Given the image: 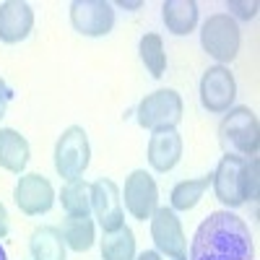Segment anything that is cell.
Returning a JSON list of instances; mask_svg holds the SVG:
<instances>
[{
  "instance_id": "6da1fadb",
  "label": "cell",
  "mask_w": 260,
  "mask_h": 260,
  "mask_svg": "<svg viewBox=\"0 0 260 260\" xmlns=\"http://www.w3.org/2000/svg\"><path fill=\"white\" fill-rule=\"evenodd\" d=\"M190 260H255L250 226L232 211H213L201 221Z\"/></svg>"
},
{
  "instance_id": "7a4b0ae2",
  "label": "cell",
  "mask_w": 260,
  "mask_h": 260,
  "mask_svg": "<svg viewBox=\"0 0 260 260\" xmlns=\"http://www.w3.org/2000/svg\"><path fill=\"white\" fill-rule=\"evenodd\" d=\"M219 141L226 154L255 159L260 148V125L250 107H232L219 122Z\"/></svg>"
},
{
  "instance_id": "3957f363",
  "label": "cell",
  "mask_w": 260,
  "mask_h": 260,
  "mask_svg": "<svg viewBox=\"0 0 260 260\" xmlns=\"http://www.w3.org/2000/svg\"><path fill=\"white\" fill-rule=\"evenodd\" d=\"M91 164V143L81 125H71L62 130V136L55 143V172L65 180H81L83 172Z\"/></svg>"
},
{
  "instance_id": "277c9868",
  "label": "cell",
  "mask_w": 260,
  "mask_h": 260,
  "mask_svg": "<svg viewBox=\"0 0 260 260\" xmlns=\"http://www.w3.org/2000/svg\"><path fill=\"white\" fill-rule=\"evenodd\" d=\"M240 42H242L240 24H237L229 13H213V16H208L203 21L201 45L219 65H226V62H232L237 57V52H240Z\"/></svg>"
},
{
  "instance_id": "5b68a950",
  "label": "cell",
  "mask_w": 260,
  "mask_h": 260,
  "mask_svg": "<svg viewBox=\"0 0 260 260\" xmlns=\"http://www.w3.org/2000/svg\"><path fill=\"white\" fill-rule=\"evenodd\" d=\"M182 96L175 91V89H159L154 94H146L136 110V117H138V125L143 130H169V127H177L180 120H182Z\"/></svg>"
},
{
  "instance_id": "8992f818",
  "label": "cell",
  "mask_w": 260,
  "mask_h": 260,
  "mask_svg": "<svg viewBox=\"0 0 260 260\" xmlns=\"http://www.w3.org/2000/svg\"><path fill=\"white\" fill-rule=\"evenodd\" d=\"M237 81L226 65H211L201 78V104L211 115H224L234 107Z\"/></svg>"
},
{
  "instance_id": "52a82bcc",
  "label": "cell",
  "mask_w": 260,
  "mask_h": 260,
  "mask_svg": "<svg viewBox=\"0 0 260 260\" xmlns=\"http://www.w3.org/2000/svg\"><path fill=\"white\" fill-rule=\"evenodd\" d=\"M71 26L83 37H107L115 29V6L107 0H73Z\"/></svg>"
},
{
  "instance_id": "ba28073f",
  "label": "cell",
  "mask_w": 260,
  "mask_h": 260,
  "mask_svg": "<svg viewBox=\"0 0 260 260\" xmlns=\"http://www.w3.org/2000/svg\"><path fill=\"white\" fill-rule=\"evenodd\" d=\"M242 167L245 159L242 156H234L226 154L221 156L219 167L211 172V187L213 195L226 211L229 208H240L245 203V192H242Z\"/></svg>"
},
{
  "instance_id": "9c48e42d",
  "label": "cell",
  "mask_w": 260,
  "mask_h": 260,
  "mask_svg": "<svg viewBox=\"0 0 260 260\" xmlns=\"http://www.w3.org/2000/svg\"><path fill=\"white\" fill-rule=\"evenodd\" d=\"M151 240H154L159 255H167L172 260L185 257L187 240H185L182 224L177 219V211H172L167 206H159L154 213H151Z\"/></svg>"
},
{
  "instance_id": "30bf717a",
  "label": "cell",
  "mask_w": 260,
  "mask_h": 260,
  "mask_svg": "<svg viewBox=\"0 0 260 260\" xmlns=\"http://www.w3.org/2000/svg\"><path fill=\"white\" fill-rule=\"evenodd\" d=\"M91 211L104 234L117 232L125 226V211H122V195L112 180H96L91 185Z\"/></svg>"
},
{
  "instance_id": "8fae6325",
  "label": "cell",
  "mask_w": 260,
  "mask_h": 260,
  "mask_svg": "<svg viewBox=\"0 0 260 260\" xmlns=\"http://www.w3.org/2000/svg\"><path fill=\"white\" fill-rule=\"evenodd\" d=\"M13 201L18 206L21 213L26 216H42L47 213L55 203V190L50 185V180L39 172H29V175H21L13 190Z\"/></svg>"
},
{
  "instance_id": "7c38bea8",
  "label": "cell",
  "mask_w": 260,
  "mask_h": 260,
  "mask_svg": "<svg viewBox=\"0 0 260 260\" xmlns=\"http://www.w3.org/2000/svg\"><path fill=\"white\" fill-rule=\"evenodd\" d=\"M125 208L138 221L151 219V213L159 208V187L146 169L130 172L125 180Z\"/></svg>"
},
{
  "instance_id": "4fadbf2b",
  "label": "cell",
  "mask_w": 260,
  "mask_h": 260,
  "mask_svg": "<svg viewBox=\"0 0 260 260\" xmlns=\"http://www.w3.org/2000/svg\"><path fill=\"white\" fill-rule=\"evenodd\" d=\"M34 29V11L24 0H6L0 3V42L3 45H18L29 39Z\"/></svg>"
},
{
  "instance_id": "5bb4252c",
  "label": "cell",
  "mask_w": 260,
  "mask_h": 260,
  "mask_svg": "<svg viewBox=\"0 0 260 260\" xmlns=\"http://www.w3.org/2000/svg\"><path fill=\"white\" fill-rule=\"evenodd\" d=\"M182 146L185 143H182V136L177 133V127L151 133V138H148V164H151V169L159 172V175L172 172L182 159Z\"/></svg>"
},
{
  "instance_id": "9a60e30c",
  "label": "cell",
  "mask_w": 260,
  "mask_h": 260,
  "mask_svg": "<svg viewBox=\"0 0 260 260\" xmlns=\"http://www.w3.org/2000/svg\"><path fill=\"white\" fill-rule=\"evenodd\" d=\"M29 141L13 127H0V167L11 175H21L29 164Z\"/></svg>"
},
{
  "instance_id": "2e32d148",
  "label": "cell",
  "mask_w": 260,
  "mask_h": 260,
  "mask_svg": "<svg viewBox=\"0 0 260 260\" xmlns=\"http://www.w3.org/2000/svg\"><path fill=\"white\" fill-rule=\"evenodd\" d=\"M161 18L169 34L185 37L198 26V3L195 0H167L161 6Z\"/></svg>"
},
{
  "instance_id": "e0dca14e",
  "label": "cell",
  "mask_w": 260,
  "mask_h": 260,
  "mask_svg": "<svg viewBox=\"0 0 260 260\" xmlns=\"http://www.w3.org/2000/svg\"><path fill=\"white\" fill-rule=\"evenodd\" d=\"M31 260H65V240L57 226H39L31 232Z\"/></svg>"
},
{
  "instance_id": "ac0fdd59",
  "label": "cell",
  "mask_w": 260,
  "mask_h": 260,
  "mask_svg": "<svg viewBox=\"0 0 260 260\" xmlns=\"http://www.w3.org/2000/svg\"><path fill=\"white\" fill-rule=\"evenodd\" d=\"M60 234H62V240H65V247H71L73 252L91 250V245L96 240L91 216H68V219L62 221Z\"/></svg>"
},
{
  "instance_id": "d6986e66",
  "label": "cell",
  "mask_w": 260,
  "mask_h": 260,
  "mask_svg": "<svg viewBox=\"0 0 260 260\" xmlns=\"http://www.w3.org/2000/svg\"><path fill=\"white\" fill-rule=\"evenodd\" d=\"M211 187V175H203V177H195V180H182L172 187V195H169V208L172 211H192L195 206L201 203L203 192Z\"/></svg>"
},
{
  "instance_id": "ffe728a7",
  "label": "cell",
  "mask_w": 260,
  "mask_h": 260,
  "mask_svg": "<svg viewBox=\"0 0 260 260\" xmlns=\"http://www.w3.org/2000/svg\"><path fill=\"white\" fill-rule=\"evenodd\" d=\"M60 203L68 216H91V185L81 180L65 182L60 190Z\"/></svg>"
},
{
  "instance_id": "44dd1931",
  "label": "cell",
  "mask_w": 260,
  "mask_h": 260,
  "mask_svg": "<svg viewBox=\"0 0 260 260\" xmlns=\"http://www.w3.org/2000/svg\"><path fill=\"white\" fill-rule=\"evenodd\" d=\"M102 260H136V234L130 226L104 234Z\"/></svg>"
},
{
  "instance_id": "7402d4cb",
  "label": "cell",
  "mask_w": 260,
  "mask_h": 260,
  "mask_svg": "<svg viewBox=\"0 0 260 260\" xmlns=\"http://www.w3.org/2000/svg\"><path fill=\"white\" fill-rule=\"evenodd\" d=\"M138 55H141V62L146 65V71L154 76V78H161L164 71H167V52H164V42L159 34L148 31L141 37L138 42Z\"/></svg>"
},
{
  "instance_id": "603a6c76",
  "label": "cell",
  "mask_w": 260,
  "mask_h": 260,
  "mask_svg": "<svg viewBox=\"0 0 260 260\" xmlns=\"http://www.w3.org/2000/svg\"><path fill=\"white\" fill-rule=\"evenodd\" d=\"M260 161L257 159H245L242 167V192H245V203L255 201L257 192H260Z\"/></svg>"
},
{
  "instance_id": "cb8c5ba5",
  "label": "cell",
  "mask_w": 260,
  "mask_h": 260,
  "mask_svg": "<svg viewBox=\"0 0 260 260\" xmlns=\"http://www.w3.org/2000/svg\"><path fill=\"white\" fill-rule=\"evenodd\" d=\"M226 11H229V16H232L234 21H237V18L250 21V18L257 16V3H255V0H252V3H237V0H229Z\"/></svg>"
},
{
  "instance_id": "d4e9b609",
  "label": "cell",
  "mask_w": 260,
  "mask_h": 260,
  "mask_svg": "<svg viewBox=\"0 0 260 260\" xmlns=\"http://www.w3.org/2000/svg\"><path fill=\"white\" fill-rule=\"evenodd\" d=\"M11 99H13V89L6 83V78H0V120L6 117V110H8Z\"/></svg>"
},
{
  "instance_id": "484cf974",
  "label": "cell",
  "mask_w": 260,
  "mask_h": 260,
  "mask_svg": "<svg viewBox=\"0 0 260 260\" xmlns=\"http://www.w3.org/2000/svg\"><path fill=\"white\" fill-rule=\"evenodd\" d=\"M8 229H11V221H8V211H6V206L0 203V240L8 234Z\"/></svg>"
},
{
  "instance_id": "4316f807",
  "label": "cell",
  "mask_w": 260,
  "mask_h": 260,
  "mask_svg": "<svg viewBox=\"0 0 260 260\" xmlns=\"http://www.w3.org/2000/svg\"><path fill=\"white\" fill-rule=\"evenodd\" d=\"M136 260H161V255H159L156 250H146V252L136 255Z\"/></svg>"
},
{
  "instance_id": "83f0119b",
  "label": "cell",
  "mask_w": 260,
  "mask_h": 260,
  "mask_svg": "<svg viewBox=\"0 0 260 260\" xmlns=\"http://www.w3.org/2000/svg\"><path fill=\"white\" fill-rule=\"evenodd\" d=\"M143 3L141 0H136V3H125V0H117V8H125V11H136V8H141Z\"/></svg>"
},
{
  "instance_id": "f1b7e54d",
  "label": "cell",
  "mask_w": 260,
  "mask_h": 260,
  "mask_svg": "<svg viewBox=\"0 0 260 260\" xmlns=\"http://www.w3.org/2000/svg\"><path fill=\"white\" fill-rule=\"evenodd\" d=\"M0 260H8V255H6V247L0 245Z\"/></svg>"
},
{
  "instance_id": "f546056e",
  "label": "cell",
  "mask_w": 260,
  "mask_h": 260,
  "mask_svg": "<svg viewBox=\"0 0 260 260\" xmlns=\"http://www.w3.org/2000/svg\"><path fill=\"white\" fill-rule=\"evenodd\" d=\"M175 260H187V257H175Z\"/></svg>"
}]
</instances>
